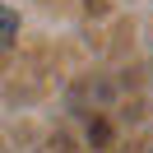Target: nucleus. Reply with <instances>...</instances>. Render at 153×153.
Returning <instances> with one entry per match:
<instances>
[{
	"label": "nucleus",
	"instance_id": "obj_1",
	"mask_svg": "<svg viewBox=\"0 0 153 153\" xmlns=\"http://www.w3.org/2000/svg\"><path fill=\"white\" fill-rule=\"evenodd\" d=\"M14 33H19V14L0 5V51H5V47L14 42Z\"/></svg>",
	"mask_w": 153,
	"mask_h": 153
}]
</instances>
